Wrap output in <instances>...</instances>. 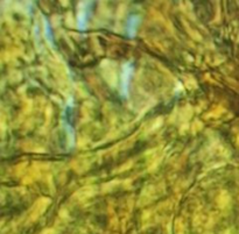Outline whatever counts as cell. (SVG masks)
<instances>
[{
	"instance_id": "obj_1",
	"label": "cell",
	"mask_w": 239,
	"mask_h": 234,
	"mask_svg": "<svg viewBox=\"0 0 239 234\" xmlns=\"http://www.w3.org/2000/svg\"><path fill=\"white\" fill-rule=\"evenodd\" d=\"M138 22H139L138 18H135V16L131 18V19H129V23H128V32L131 30V28H133V32L135 33V29H136V26H135V25H138Z\"/></svg>"
}]
</instances>
